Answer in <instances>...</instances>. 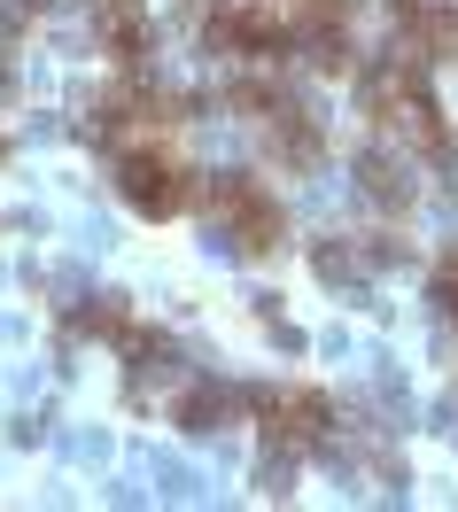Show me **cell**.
<instances>
[{
	"label": "cell",
	"mask_w": 458,
	"mask_h": 512,
	"mask_svg": "<svg viewBox=\"0 0 458 512\" xmlns=\"http://www.w3.org/2000/svg\"><path fill=\"white\" fill-rule=\"evenodd\" d=\"M210 218L226 233L241 256H272L288 241V210H280V194L249 179V171H226V179H210Z\"/></svg>",
	"instance_id": "6da1fadb"
},
{
	"label": "cell",
	"mask_w": 458,
	"mask_h": 512,
	"mask_svg": "<svg viewBox=\"0 0 458 512\" xmlns=\"http://www.w3.org/2000/svg\"><path fill=\"white\" fill-rule=\"evenodd\" d=\"M117 194L140 218H179V210H195L202 187L179 156H164V140H140V148H117Z\"/></svg>",
	"instance_id": "7a4b0ae2"
},
{
	"label": "cell",
	"mask_w": 458,
	"mask_h": 512,
	"mask_svg": "<svg viewBox=\"0 0 458 512\" xmlns=\"http://www.w3.org/2000/svg\"><path fill=\"white\" fill-rule=\"evenodd\" d=\"M249 412H257V427H264L272 450H319L327 427H334V404L319 388H257Z\"/></svg>",
	"instance_id": "3957f363"
},
{
	"label": "cell",
	"mask_w": 458,
	"mask_h": 512,
	"mask_svg": "<svg viewBox=\"0 0 458 512\" xmlns=\"http://www.w3.org/2000/svg\"><path fill=\"white\" fill-rule=\"evenodd\" d=\"M358 179H365V194H373V202H412V187H404V179H412V171H404V163H389V156H358Z\"/></svg>",
	"instance_id": "277c9868"
},
{
	"label": "cell",
	"mask_w": 458,
	"mask_h": 512,
	"mask_svg": "<svg viewBox=\"0 0 458 512\" xmlns=\"http://www.w3.org/2000/svg\"><path fill=\"white\" fill-rule=\"evenodd\" d=\"M233 404H241V396H233V388H195V396H187V404H179V427H195V435H210V419H226Z\"/></svg>",
	"instance_id": "5b68a950"
},
{
	"label": "cell",
	"mask_w": 458,
	"mask_h": 512,
	"mask_svg": "<svg viewBox=\"0 0 458 512\" xmlns=\"http://www.w3.org/2000/svg\"><path fill=\"white\" fill-rule=\"evenodd\" d=\"M427 295H435V311L458 326V249H443L435 256V280H427Z\"/></svg>",
	"instance_id": "8992f818"
}]
</instances>
